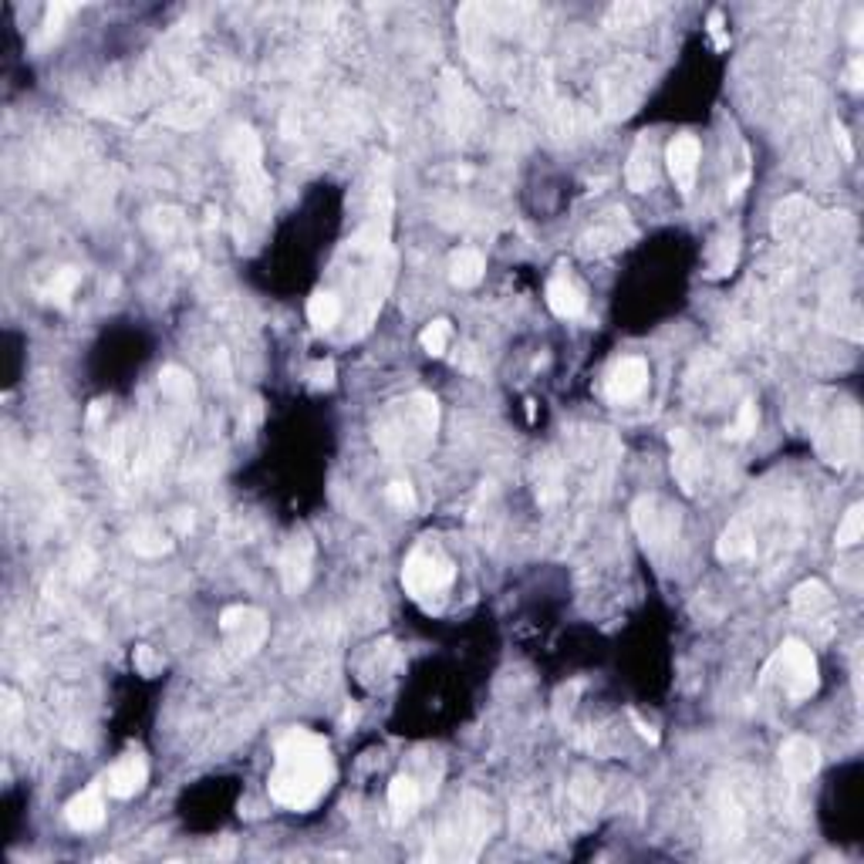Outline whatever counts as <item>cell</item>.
Segmentation results:
<instances>
[{
	"instance_id": "obj_1",
	"label": "cell",
	"mask_w": 864,
	"mask_h": 864,
	"mask_svg": "<svg viewBox=\"0 0 864 864\" xmlns=\"http://www.w3.org/2000/svg\"><path fill=\"white\" fill-rule=\"evenodd\" d=\"M332 753L321 736L308 730H290L278 743L274 770H270V797L280 807L308 810L332 787Z\"/></svg>"
},
{
	"instance_id": "obj_2",
	"label": "cell",
	"mask_w": 864,
	"mask_h": 864,
	"mask_svg": "<svg viewBox=\"0 0 864 864\" xmlns=\"http://www.w3.org/2000/svg\"><path fill=\"white\" fill-rule=\"evenodd\" d=\"M764 682H780V689L787 692V699L800 702L817 692V659L807 645L797 638H787L780 645V652L770 659L764 672Z\"/></svg>"
},
{
	"instance_id": "obj_3",
	"label": "cell",
	"mask_w": 864,
	"mask_h": 864,
	"mask_svg": "<svg viewBox=\"0 0 864 864\" xmlns=\"http://www.w3.org/2000/svg\"><path fill=\"white\" fill-rule=\"evenodd\" d=\"M456 567L453 561L436 547V543H419L409 557H406V567H402V585L412 598L422 601L429 595H443L446 587L453 585Z\"/></svg>"
},
{
	"instance_id": "obj_4",
	"label": "cell",
	"mask_w": 864,
	"mask_h": 864,
	"mask_svg": "<svg viewBox=\"0 0 864 864\" xmlns=\"http://www.w3.org/2000/svg\"><path fill=\"white\" fill-rule=\"evenodd\" d=\"M665 163H669V173H672V179H676V189L682 193V196H689L692 186H696V173H699V139L696 135H679L676 142L669 145Z\"/></svg>"
},
{
	"instance_id": "obj_5",
	"label": "cell",
	"mask_w": 864,
	"mask_h": 864,
	"mask_svg": "<svg viewBox=\"0 0 864 864\" xmlns=\"http://www.w3.org/2000/svg\"><path fill=\"white\" fill-rule=\"evenodd\" d=\"M648 385V365L642 358H621L608 375V399L611 402H632L638 399Z\"/></svg>"
},
{
	"instance_id": "obj_6",
	"label": "cell",
	"mask_w": 864,
	"mask_h": 864,
	"mask_svg": "<svg viewBox=\"0 0 864 864\" xmlns=\"http://www.w3.org/2000/svg\"><path fill=\"white\" fill-rule=\"evenodd\" d=\"M145 780H149V766H145V760L139 753H129L109 770L105 787H109L111 797L125 800V797H135V794L145 787Z\"/></svg>"
},
{
	"instance_id": "obj_7",
	"label": "cell",
	"mask_w": 864,
	"mask_h": 864,
	"mask_svg": "<svg viewBox=\"0 0 864 864\" xmlns=\"http://www.w3.org/2000/svg\"><path fill=\"white\" fill-rule=\"evenodd\" d=\"M820 753H817V743H810L807 736H790L780 750V766L790 780H807V776L817 774Z\"/></svg>"
},
{
	"instance_id": "obj_8",
	"label": "cell",
	"mask_w": 864,
	"mask_h": 864,
	"mask_svg": "<svg viewBox=\"0 0 864 864\" xmlns=\"http://www.w3.org/2000/svg\"><path fill=\"white\" fill-rule=\"evenodd\" d=\"M311 554H314V551H311L308 537H294V541L284 547V554H280V577H284V587H288L290 595L308 585Z\"/></svg>"
},
{
	"instance_id": "obj_9",
	"label": "cell",
	"mask_w": 864,
	"mask_h": 864,
	"mask_svg": "<svg viewBox=\"0 0 864 864\" xmlns=\"http://www.w3.org/2000/svg\"><path fill=\"white\" fill-rule=\"evenodd\" d=\"M65 817H68V824H71L75 831H95V827H101V820H105V804H101V794L95 787L85 790V794H78V797L68 804Z\"/></svg>"
},
{
	"instance_id": "obj_10",
	"label": "cell",
	"mask_w": 864,
	"mask_h": 864,
	"mask_svg": "<svg viewBox=\"0 0 864 864\" xmlns=\"http://www.w3.org/2000/svg\"><path fill=\"white\" fill-rule=\"evenodd\" d=\"M672 449H676V459H672V473H676V479L682 483V490H686V493H696V483H699L696 446H692V439H689L686 432L676 429V432H672Z\"/></svg>"
},
{
	"instance_id": "obj_11",
	"label": "cell",
	"mask_w": 864,
	"mask_h": 864,
	"mask_svg": "<svg viewBox=\"0 0 864 864\" xmlns=\"http://www.w3.org/2000/svg\"><path fill=\"white\" fill-rule=\"evenodd\" d=\"M547 304L557 318H581L585 314V294L574 280L567 278H554L547 284Z\"/></svg>"
},
{
	"instance_id": "obj_12",
	"label": "cell",
	"mask_w": 864,
	"mask_h": 864,
	"mask_svg": "<svg viewBox=\"0 0 864 864\" xmlns=\"http://www.w3.org/2000/svg\"><path fill=\"white\" fill-rule=\"evenodd\" d=\"M483 270H487V260H483V254L473 250V247L456 250L453 260H449V280H453L456 288H477Z\"/></svg>"
},
{
	"instance_id": "obj_13",
	"label": "cell",
	"mask_w": 864,
	"mask_h": 864,
	"mask_svg": "<svg viewBox=\"0 0 864 864\" xmlns=\"http://www.w3.org/2000/svg\"><path fill=\"white\" fill-rule=\"evenodd\" d=\"M750 551H753V531H750V523L740 517V521H732L730 527H726V533L720 537L716 554H720V561H743Z\"/></svg>"
},
{
	"instance_id": "obj_14",
	"label": "cell",
	"mask_w": 864,
	"mask_h": 864,
	"mask_svg": "<svg viewBox=\"0 0 864 864\" xmlns=\"http://www.w3.org/2000/svg\"><path fill=\"white\" fill-rule=\"evenodd\" d=\"M807 216H814V210H810L804 200H787L776 206V216H774V230L780 240H787V237H794V233L800 230V227H807Z\"/></svg>"
},
{
	"instance_id": "obj_15",
	"label": "cell",
	"mask_w": 864,
	"mask_h": 864,
	"mask_svg": "<svg viewBox=\"0 0 864 864\" xmlns=\"http://www.w3.org/2000/svg\"><path fill=\"white\" fill-rule=\"evenodd\" d=\"M655 183V163H652V145L648 139H638L632 153V163H628V186L635 193H645V189Z\"/></svg>"
},
{
	"instance_id": "obj_16",
	"label": "cell",
	"mask_w": 864,
	"mask_h": 864,
	"mask_svg": "<svg viewBox=\"0 0 864 864\" xmlns=\"http://www.w3.org/2000/svg\"><path fill=\"white\" fill-rule=\"evenodd\" d=\"M827 608H831V595H827V587L820 585V581H807V585H800L794 591V611L804 615V618H817L820 611Z\"/></svg>"
},
{
	"instance_id": "obj_17",
	"label": "cell",
	"mask_w": 864,
	"mask_h": 864,
	"mask_svg": "<svg viewBox=\"0 0 864 864\" xmlns=\"http://www.w3.org/2000/svg\"><path fill=\"white\" fill-rule=\"evenodd\" d=\"M338 314H342V304H338V298H334L332 290H318V294L308 300V321L314 324L318 332L332 328V324L338 321Z\"/></svg>"
},
{
	"instance_id": "obj_18",
	"label": "cell",
	"mask_w": 864,
	"mask_h": 864,
	"mask_svg": "<svg viewBox=\"0 0 864 864\" xmlns=\"http://www.w3.org/2000/svg\"><path fill=\"white\" fill-rule=\"evenodd\" d=\"M388 804H392V810H395L399 817H409L412 810H416V804H419L416 780H412V776H395V780L388 784Z\"/></svg>"
},
{
	"instance_id": "obj_19",
	"label": "cell",
	"mask_w": 864,
	"mask_h": 864,
	"mask_svg": "<svg viewBox=\"0 0 864 864\" xmlns=\"http://www.w3.org/2000/svg\"><path fill=\"white\" fill-rule=\"evenodd\" d=\"M230 149H233V155H237L240 166L257 173V163H260V142H257V135L250 132V129H237L230 139Z\"/></svg>"
},
{
	"instance_id": "obj_20",
	"label": "cell",
	"mask_w": 864,
	"mask_h": 864,
	"mask_svg": "<svg viewBox=\"0 0 864 864\" xmlns=\"http://www.w3.org/2000/svg\"><path fill=\"white\" fill-rule=\"evenodd\" d=\"M732 264H736V233H726V237H720L716 247H712L710 274L712 278H726L732 270Z\"/></svg>"
},
{
	"instance_id": "obj_21",
	"label": "cell",
	"mask_w": 864,
	"mask_h": 864,
	"mask_svg": "<svg viewBox=\"0 0 864 864\" xmlns=\"http://www.w3.org/2000/svg\"><path fill=\"white\" fill-rule=\"evenodd\" d=\"M78 284H81V274H78L75 267H65V270H58L55 278H51V284L45 288V298L55 300V304H68V298L75 294Z\"/></svg>"
},
{
	"instance_id": "obj_22",
	"label": "cell",
	"mask_w": 864,
	"mask_h": 864,
	"mask_svg": "<svg viewBox=\"0 0 864 864\" xmlns=\"http://www.w3.org/2000/svg\"><path fill=\"white\" fill-rule=\"evenodd\" d=\"M449 338H453V332H449V321H432L422 328L419 334V344L429 352V355H446V348H449Z\"/></svg>"
},
{
	"instance_id": "obj_23",
	"label": "cell",
	"mask_w": 864,
	"mask_h": 864,
	"mask_svg": "<svg viewBox=\"0 0 864 864\" xmlns=\"http://www.w3.org/2000/svg\"><path fill=\"white\" fill-rule=\"evenodd\" d=\"M861 533H864V510L854 503V507L844 513L841 527H838V547H851V543H858L861 541Z\"/></svg>"
},
{
	"instance_id": "obj_24",
	"label": "cell",
	"mask_w": 864,
	"mask_h": 864,
	"mask_svg": "<svg viewBox=\"0 0 864 864\" xmlns=\"http://www.w3.org/2000/svg\"><path fill=\"white\" fill-rule=\"evenodd\" d=\"M159 385H163V392H169V395H176V399H189L193 395V382H189L179 368H163V375H159Z\"/></svg>"
},
{
	"instance_id": "obj_25",
	"label": "cell",
	"mask_w": 864,
	"mask_h": 864,
	"mask_svg": "<svg viewBox=\"0 0 864 864\" xmlns=\"http://www.w3.org/2000/svg\"><path fill=\"white\" fill-rule=\"evenodd\" d=\"M756 432V406L753 402H743L740 412H736V422L730 426V436L732 439H746V436H753Z\"/></svg>"
},
{
	"instance_id": "obj_26",
	"label": "cell",
	"mask_w": 864,
	"mask_h": 864,
	"mask_svg": "<svg viewBox=\"0 0 864 864\" xmlns=\"http://www.w3.org/2000/svg\"><path fill=\"white\" fill-rule=\"evenodd\" d=\"M179 227H183L179 210H155L153 213V230L159 233V237H173Z\"/></svg>"
},
{
	"instance_id": "obj_27",
	"label": "cell",
	"mask_w": 864,
	"mask_h": 864,
	"mask_svg": "<svg viewBox=\"0 0 864 864\" xmlns=\"http://www.w3.org/2000/svg\"><path fill=\"white\" fill-rule=\"evenodd\" d=\"M648 7H635V4H618L615 11H611V24H621V27H632L635 21H642V17H648Z\"/></svg>"
},
{
	"instance_id": "obj_28",
	"label": "cell",
	"mask_w": 864,
	"mask_h": 864,
	"mask_svg": "<svg viewBox=\"0 0 864 864\" xmlns=\"http://www.w3.org/2000/svg\"><path fill=\"white\" fill-rule=\"evenodd\" d=\"M388 503H392L395 510H412V507H416V493H412L409 483H402V479H399V483H392V487H388Z\"/></svg>"
},
{
	"instance_id": "obj_29",
	"label": "cell",
	"mask_w": 864,
	"mask_h": 864,
	"mask_svg": "<svg viewBox=\"0 0 864 864\" xmlns=\"http://www.w3.org/2000/svg\"><path fill=\"white\" fill-rule=\"evenodd\" d=\"M71 11H75L71 4H51V7H47V31H58V27H61V21H65Z\"/></svg>"
},
{
	"instance_id": "obj_30",
	"label": "cell",
	"mask_w": 864,
	"mask_h": 864,
	"mask_svg": "<svg viewBox=\"0 0 864 864\" xmlns=\"http://www.w3.org/2000/svg\"><path fill=\"white\" fill-rule=\"evenodd\" d=\"M710 34L716 37V47H726V45H730V37L722 34V14H720V11H712V14H710Z\"/></svg>"
},
{
	"instance_id": "obj_31",
	"label": "cell",
	"mask_w": 864,
	"mask_h": 864,
	"mask_svg": "<svg viewBox=\"0 0 864 864\" xmlns=\"http://www.w3.org/2000/svg\"><path fill=\"white\" fill-rule=\"evenodd\" d=\"M848 89H861V58H854L851 68H848Z\"/></svg>"
},
{
	"instance_id": "obj_32",
	"label": "cell",
	"mask_w": 864,
	"mask_h": 864,
	"mask_svg": "<svg viewBox=\"0 0 864 864\" xmlns=\"http://www.w3.org/2000/svg\"><path fill=\"white\" fill-rule=\"evenodd\" d=\"M834 135H838V145H841V153H844V159H851V155H854V153H851V142H848V132H844V129H841V125H838V129H834Z\"/></svg>"
}]
</instances>
